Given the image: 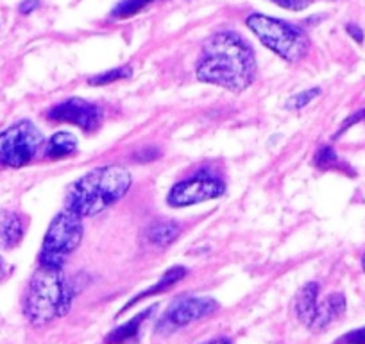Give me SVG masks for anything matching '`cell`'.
Here are the masks:
<instances>
[{
	"label": "cell",
	"mask_w": 365,
	"mask_h": 344,
	"mask_svg": "<svg viewBox=\"0 0 365 344\" xmlns=\"http://www.w3.org/2000/svg\"><path fill=\"white\" fill-rule=\"evenodd\" d=\"M195 76L230 92H244L256 77L255 51L240 34L220 31L205 41Z\"/></svg>",
	"instance_id": "cell-1"
},
{
	"label": "cell",
	"mask_w": 365,
	"mask_h": 344,
	"mask_svg": "<svg viewBox=\"0 0 365 344\" xmlns=\"http://www.w3.org/2000/svg\"><path fill=\"white\" fill-rule=\"evenodd\" d=\"M131 174L120 165L93 168L70 185L65 208L81 219L97 216L120 201L131 188Z\"/></svg>",
	"instance_id": "cell-2"
},
{
	"label": "cell",
	"mask_w": 365,
	"mask_h": 344,
	"mask_svg": "<svg viewBox=\"0 0 365 344\" xmlns=\"http://www.w3.org/2000/svg\"><path fill=\"white\" fill-rule=\"evenodd\" d=\"M72 289L66 283L63 268L40 265L29 283L26 296V315L36 326H43L70 310Z\"/></svg>",
	"instance_id": "cell-3"
},
{
	"label": "cell",
	"mask_w": 365,
	"mask_h": 344,
	"mask_svg": "<svg viewBox=\"0 0 365 344\" xmlns=\"http://www.w3.org/2000/svg\"><path fill=\"white\" fill-rule=\"evenodd\" d=\"M245 24L258 36V40L279 58L296 63L307 56L310 41L299 27L262 13H251Z\"/></svg>",
	"instance_id": "cell-4"
},
{
	"label": "cell",
	"mask_w": 365,
	"mask_h": 344,
	"mask_svg": "<svg viewBox=\"0 0 365 344\" xmlns=\"http://www.w3.org/2000/svg\"><path fill=\"white\" fill-rule=\"evenodd\" d=\"M83 241V221L70 210H63L48 226L40 253V265L63 268L65 258L79 248Z\"/></svg>",
	"instance_id": "cell-5"
},
{
	"label": "cell",
	"mask_w": 365,
	"mask_h": 344,
	"mask_svg": "<svg viewBox=\"0 0 365 344\" xmlns=\"http://www.w3.org/2000/svg\"><path fill=\"white\" fill-rule=\"evenodd\" d=\"M43 146V135L31 121H20L0 133V165L26 167Z\"/></svg>",
	"instance_id": "cell-6"
},
{
	"label": "cell",
	"mask_w": 365,
	"mask_h": 344,
	"mask_svg": "<svg viewBox=\"0 0 365 344\" xmlns=\"http://www.w3.org/2000/svg\"><path fill=\"white\" fill-rule=\"evenodd\" d=\"M224 192H226V185L219 178L201 172V174L190 178V180L174 185L170 194H168L167 203L174 208H182V206H192L197 205V203L220 198Z\"/></svg>",
	"instance_id": "cell-7"
},
{
	"label": "cell",
	"mask_w": 365,
	"mask_h": 344,
	"mask_svg": "<svg viewBox=\"0 0 365 344\" xmlns=\"http://www.w3.org/2000/svg\"><path fill=\"white\" fill-rule=\"evenodd\" d=\"M48 121L65 122L86 131H93L103 122V110L96 103L84 99H66L47 111Z\"/></svg>",
	"instance_id": "cell-8"
},
{
	"label": "cell",
	"mask_w": 365,
	"mask_h": 344,
	"mask_svg": "<svg viewBox=\"0 0 365 344\" xmlns=\"http://www.w3.org/2000/svg\"><path fill=\"white\" fill-rule=\"evenodd\" d=\"M217 310V303L208 298H187V300H178L165 314L160 328L178 330L179 326H187L192 321L202 319L205 315Z\"/></svg>",
	"instance_id": "cell-9"
},
{
	"label": "cell",
	"mask_w": 365,
	"mask_h": 344,
	"mask_svg": "<svg viewBox=\"0 0 365 344\" xmlns=\"http://www.w3.org/2000/svg\"><path fill=\"white\" fill-rule=\"evenodd\" d=\"M346 312V298L344 294L335 293L329 294L322 303L317 305V312H315V319L312 323L310 328L314 330H322L324 326H328L329 323L339 319L340 315Z\"/></svg>",
	"instance_id": "cell-10"
},
{
	"label": "cell",
	"mask_w": 365,
	"mask_h": 344,
	"mask_svg": "<svg viewBox=\"0 0 365 344\" xmlns=\"http://www.w3.org/2000/svg\"><path fill=\"white\" fill-rule=\"evenodd\" d=\"M26 228L19 213L4 212L0 213V248L11 249L22 242Z\"/></svg>",
	"instance_id": "cell-11"
},
{
	"label": "cell",
	"mask_w": 365,
	"mask_h": 344,
	"mask_svg": "<svg viewBox=\"0 0 365 344\" xmlns=\"http://www.w3.org/2000/svg\"><path fill=\"white\" fill-rule=\"evenodd\" d=\"M317 296H319L317 283H308V285H304L296 296L297 318H299L307 326H312V323H314L315 319V312H317V305H319Z\"/></svg>",
	"instance_id": "cell-12"
},
{
	"label": "cell",
	"mask_w": 365,
	"mask_h": 344,
	"mask_svg": "<svg viewBox=\"0 0 365 344\" xmlns=\"http://www.w3.org/2000/svg\"><path fill=\"white\" fill-rule=\"evenodd\" d=\"M77 151V138L68 131H59L48 140L45 147V154L51 160H63L66 156H72Z\"/></svg>",
	"instance_id": "cell-13"
},
{
	"label": "cell",
	"mask_w": 365,
	"mask_h": 344,
	"mask_svg": "<svg viewBox=\"0 0 365 344\" xmlns=\"http://www.w3.org/2000/svg\"><path fill=\"white\" fill-rule=\"evenodd\" d=\"M179 233H181V228H179V224L175 221H156L147 230V238L154 246L167 248V246H170L179 237Z\"/></svg>",
	"instance_id": "cell-14"
},
{
	"label": "cell",
	"mask_w": 365,
	"mask_h": 344,
	"mask_svg": "<svg viewBox=\"0 0 365 344\" xmlns=\"http://www.w3.org/2000/svg\"><path fill=\"white\" fill-rule=\"evenodd\" d=\"M154 308H156V307L147 308L145 312H142V314H140V315H136L135 319H131V321L125 323V325L118 326V328L115 330L113 333H110V335H108L106 343L108 344H122V343H125V340L133 339V337H135L136 333H138L140 326L143 325V321H145V319L149 318V314H153Z\"/></svg>",
	"instance_id": "cell-15"
},
{
	"label": "cell",
	"mask_w": 365,
	"mask_h": 344,
	"mask_svg": "<svg viewBox=\"0 0 365 344\" xmlns=\"http://www.w3.org/2000/svg\"><path fill=\"white\" fill-rule=\"evenodd\" d=\"M185 276H187V269H185V268H172V269H168V271L165 273V275H163V278H161L160 282L156 283V285H153V289L145 290V293H142V294H140V296H136L135 300H133L131 303L128 305V307H124V310H125V308H129V307H131V305H135L136 301L143 300V298H147V296H153V294H160V293H165V290H168V289H170L172 285H175V283H178L179 280H182V278H185Z\"/></svg>",
	"instance_id": "cell-16"
},
{
	"label": "cell",
	"mask_w": 365,
	"mask_h": 344,
	"mask_svg": "<svg viewBox=\"0 0 365 344\" xmlns=\"http://www.w3.org/2000/svg\"><path fill=\"white\" fill-rule=\"evenodd\" d=\"M154 0H120L117 6L111 11V19L115 20H125L131 19V16L138 15L142 9H145L147 6L153 4Z\"/></svg>",
	"instance_id": "cell-17"
},
{
	"label": "cell",
	"mask_w": 365,
	"mask_h": 344,
	"mask_svg": "<svg viewBox=\"0 0 365 344\" xmlns=\"http://www.w3.org/2000/svg\"><path fill=\"white\" fill-rule=\"evenodd\" d=\"M129 76H131V66H120V69H113V70H106V72L96 74V76H91L90 79H88V83H90L91 86H104V84L125 79V77Z\"/></svg>",
	"instance_id": "cell-18"
},
{
	"label": "cell",
	"mask_w": 365,
	"mask_h": 344,
	"mask_svg": "<svg viewBox=\"0 0 365 344\" xmlns=\"http://www.w3.org/2000/svg\"><path fill=\"white\" fill-rule=\"evenodd\" d=\"M321 96V90L319 88H312V90H304V92L297 93V96L290 97V101L287 103V108L289 110H301V108L308 106L315 97Z\"/></svg>",
	"instance_id": "cell-19"
},
{
	"label": "cell",
	"mask_w": 365,
	"mask_h": 344,
	"mask_svg": "<svg viewBox=\"0 0 365 344\" xmlns=\"http://www.w3.org/2000/svg\"><path fill=\"white\" fill-rule=\"evenodd\" d=\"M336 163H339V156H336L331 147H322L317 156H315V165L321 168H331Z\"/></svg>",
	"instance_id": "cell-20"
},
{
	"label": "cell",
	"mask_w": 365,
	"mask_h": 344,
	"mask_svg": "<svg viewBox=\"0 0 365 344\" xmlns=\"http://www.w3.org/2000/svg\"><path fill=\"white\" fill-rule=\"evenodd\" d=\"M270 2L283 9H290V11H303L314 0H270Z\"/></svg>",
	"instance_id": "cell-21"
},
{
	"label": "cell",
	"mask_w": 365,
	"mask_h": 344,
	"mask_svg": "<svg viewBox=\"0 0 365 344\" xmlns=\"http://www.w3.org/2000/svg\"><path fill=\"white\" fill-rule=\"evenodd\" d=\"M342 344H365V328H358L349 332L347 335H344L342 339L339 340Z\"/></svg>",
	"instance_id": "cell-22"
},
{
	"label": "cell",
	"mask_w": 365,
	"mask_h": 344,
	"mask_svg": "<svg viewBox=\"0 0 365 344\" xmlns=\"http://www.w3.org/2000/svg\"><path fill=\"white\" fill-rule=\"evenodd\" d=\"M364 117H365V110H364V111H358V113H354V115H353V117H349V118H347V121H346V122H344V124H342V126H340L339 133H336V135H335V136H340V135H342V133H344V131H346V129H347V128H349V126L356 124V122H358V121H361V118H364Z\"/></svg>",
	"instance_id": "cell-23"
},
{
	"label": "cell",
	"mask_w": 365,
	"mask_h": 344,
	"mask_svg": "<svg viewBox=\"0 0 365 344\" xmlns=\"http://www.w3.org/2000/svg\"><path fill=\"white\" fill-rule=\"evenodd\" d=\"M38 6H40V2H38V0H24L19 9L22 15H29V13H33L34 9L38 8Z\"/></svg>",
	"instance_id": "cell-24"
},
{
	"label": "cell",
	"mask_w": 365,
	"mask_h": 344,
	"mask_svg": "<svg viewBox=\"0 0 365 344\" xmlns=\"http://www.w3.org/2000/svg\"><path fill=\"white\" fill-rule=\"evenodd\" d=\"M347 31H349V34L353 38H356V41L358 44H361V41H364V34L360 33V29H358L356 26H347Z\"/></svg>",
	"instance_id": "cell-25"
},
{
	"label": "cell",
	"mask_w": 365,
	"mask_h": 344,
	"mask_svg": "<svg viewBox=\"0 0 365 344\" xmlns=\"http://www.w3.org/2000/svg\"><path fill=\"white\" fill-rule=\"evenodd\" d=\"M6 275H8V265H6V262L0 258V278H4Z\"/></svg>",
	"instance_id": "cell-26"
},
{
	"label": "cell",
	"mask_w": 365,
	"mask_h": 344,
	"mask_svg": "<svg viewBox=\"0 0 365 344\" xmlns=\"http://www.w3.org/2000/svg\"><path fill=\"white\" fill-rule=\"evenodd\" d=\"M208 344H230V340L219 339V340H213V343H208Z\"/></svg>",
	"instance_id": "cell-27"
},
{
	"label": "cell",
	"mask_w": 365,
	"mask_h": 344,
	"mask_svg": "<svg viewBox=\"0 0 365 344\" xmlns=\"http://www.w3.org/2000/svg\"><path fill=\"white\" fill-rule=\"evenodd\" d=\"M361 268H364V271H365V255H364V258H361Z\"/></svg>",
	"instance_id": "cell-28"
}]
</instances>
